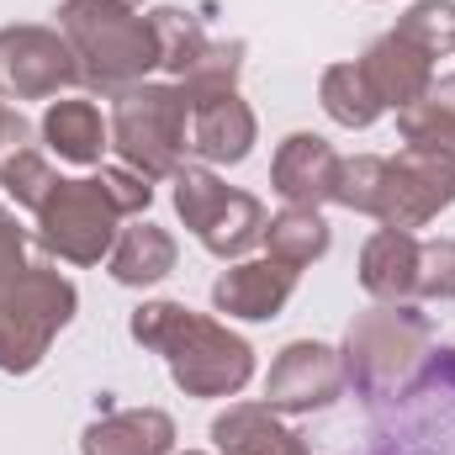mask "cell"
<instances>
[{
    "label": "cell",
    "instance_id": "1",
    "mask_svg": "<svg viewBox=\"0 0 455 455\" xmlns=\"http://www.w3.org/2000/svg\"><path fill=\"white\" fill-rule=\"evenodd\" d=\"M132 339L159 349L186 397H238L254 376V349L228 323L191 313L186 302H143L132 313Z\"/></svg>",
    "mask_w": 455,
    "mask_h": 455
},
{
    "label": "cell",
    "instance_id": "2",
    "mask_svg": "<svg viewBox=\"0 0 455 455\" xmlns=\"http://www.w3.org/2000/svg\"><path fill=\"white\" fill-rule=\"evenodd\" d=\"M148 202H154V180H143L127 164H101V175L59 180L48 191V202L37 207V238L48 254L69 265H101L122 233L116 223L148 212Z\"/></svg>",
    "mask_w": 455,
    "mask_h": 455
},
{
    "label": "cell",
    "instance_id": "3",
    "mask_svg": "<svg viewBox=\"0 0 455 455\" xmlns=\"http://www.w3.org/2000/svg\"><path fill=\"white\" fill-rule=\"evenodd\" d=\"M59 32L80 64V80L101 96H122L159 69L154 21L132 0H64Z\"/></svg>",
    "mask_w": 455,
    "mask_h": 455
},
{
    "label": "cell",
    "instance_id": "4",
    "mask_svg": "<svg viewBox=\"0 0 455 455\" xmlns=\"http://www.w3.org/2000/svg\"><path fill=\"white\" fill-rule=\"evenodd\" d=\"M112 148L143 180H170L191 148V101L180 85H132L116 96Z\"/></svg>",
    "mask_w": 455,
    "mask_h": 455
},
{
    "label": "cell",
    "instance_id": "5",
    "mask_svg": "<svg viewBox=\"0 0 455 455\" xmlns=\"http://www.w3.org/2000/svg\"><path fill=\"white\" fill-rule=\"evenodd\" d=\"M80 291L48 265H27L21 275L0 281V371L27 376L43 365L53 334L75 318Z\"/></svg>",
    "mask_w": 455,
    "mask_h": 455
},
{
    "label": "cell",
    "instance_id": "6",
    "mask_svg": "<svg viewBox=\"0 0 455 455\" xmlns=\"http://www.w3.org/2000/svg\"><path fill=\"white\" fill-rule=\"evenodd\" d=\"M424 339H429V323H424V313H413V302H381V307L360 313L344 334V381L365 403L392 397L397 381L419 365Z\"/></svg>",
    "mask_w": 455,
    "mask_h": 455
},
{
    "label": "cell",
    "instance_id": "7",
    "mask_svg": "<svg viewBox=\"0 0 455 455\" xmlns=\"http://www.w3.org/2000/svg\"><path fill=\"white\" fill-rule=\"evenodd\" d=\"M175 212L180 223L196 233V243L218 259H243L259 238H265V207L249 191H233L228 180H218L207 164H180L175 175Z\"/></svg>",
    "mask_w": 455,
    "mask_h": 455
},
{
    "label": "cell",
    "instance_id": "8",
    "mask_svg": "<svg viewBox=\"0 0 455 455\" xmlns=\"http://www.w3.org/2000/svg\"><path fill=\"white\" fill-rule=\"evenodd\" d=\"M455 202V154L451 148H419L408 143L397 159L381 164V191H376V223L381 228H413L435 223Z\"/></svg>",
    "mask_w": 455,
    "mask_h": 455
},
{
    "label": "cell",
    "instance_id": "9",
    "mask_svg": "<svg viewBox=\"0 0 455 455\" xmlns=\"http://www.w3.org/2000/svg\"><path fill=\"white\" fill-rule=\"evenodd\" d=\"M80 80V64L53 27H0V101H48Z\"/></svg>",
    "mask_w": 455,
    "mask_h": 455
},
{
    "label": "cell",
    "instance_id": "10",
    "mask_svg": "<svg viewBox=\"0 0 455 455\" xmlns=\"http://www.w3.org/2000/svg\"><path fill=\"white\" fill-rule=\"evenodd\" d=\"M344 392V365L329 344L318 339H297L286 344L265 376V408L275 413H313L329 408Z\"/></svg>",
    "mask_w": 455,
    "mask_h": 455
},
{
    "label": "cell",
    "instance_id": "11",
    "mask_svg": "<svg viewBox=\"0 0 455 455\" xmlns=\"http://www.w3.org/2000/svg\"><path fill=\"white\" fill-rule=\"evenodd\" d=\"M339 170L344 159L334 154L329 138L318 132H291L281 148H275V164H270V186L286 207H323L334 202L339 191Z\"/></svg>",
    "mask_w": 455,
    "mask_h": 455
},
{
    "label": "cell",
    "instance_id": "12",
    "mask_svg": "<svg viewBox=\"0 0 455 455\" xmlns=\"http://www.w3.org/2000/svg\"><path fill=\"white\" fill-rule=\"evenodd\" d=\"M360 69H365L371 91L381 96V107H392V112L413 107V101L435 85V53H429V48H419V43H413L408 32H397V27L365 48Z\"/></svg>",
    "mask_w": 455,
    "mask_h": 455
},
{
    "label": "cell",
    "instance_id": "13",
    "mask_svg": "<svg viewBox=\"0 0 455 455\" xmlns=\"http://www.w3.org/2000/svg\"><path fill=\"white\" fill-rule=\"evenodd\" d=\"M291 291H297V270L275 265L270 254L265 259H238L233 270L218 275L212 307L228 313V318H243V323H265L291 302Z\"/></svg>",
    "mask_w": 455,
    "mask_h": 455
},
{
    "label": "cell",
    "instance_id": "14",
    "mask_svg": "<svg viewBox=\"0 0 455 455\" xmlns=\"http://www.w3.org/2000/svg\"><path fill=\"white\" fill-rule=\"evenodd\" d=\"M254 132H259V122L238 91L191 107V154L207 164H243L254 148Z\"/></svg>",
    "mask_w": 455,
    "mask_h": 455
},
{
    "label": "cell",
    "instance_id": "15",
    "mask_svg": "<svg viewBox=\"0 0 455 455\" xmlns=\"http://www.w3.org/2000/svg\"><path fill=\"white\" fill-rule=\"evenodd\" d=\"M360 286L376 302H413L419 297V238L403 228H381L360 249Z\"/></svg>",
    "mask_w": 455,
    "mask_h": 455
},
{
    "label": "cell",
    "instance_id": "16",
    "mask_svg": "<svg viewBox=\"0 0 455 455\" xmlns=\"http://www.w3.org/2000/svg\"><path fill=\"white\" fill-rule=\"evenodd\" d=\"M80 455H175V419L159 408H116L85 429Z\"/></svg>",
    "mask_w": 455,
    "mask_h": 455
},
{
    "label": "cell",
    "instance_id": "17",
    "mask_svg": "<svg viewBox=\"0 0 455 455\" xmlns=\"http://www.w3.org/2000/svg\"><path fill=\"white\" fill-rule=\"evenodd\" d=\"M212 445L223 455H307L302 435L275 419L265 403H233L212 419Z\"/></svg>",
    "mask_w": 455,
    "mask_h": 455
},
{
    "label": "cell",
    "instance_id": "18",
    "mask_svg": "<svg viewBox=\"0 0 455 455\" xmlns=\"http://www.w3.org/2000/svg\"><path fill=\"white\" fill-rule=\"evenodd\" d=\"M43 143L69 164H101V154L112 148V127H107L101 107H91V101H48Z\"/></svg>",
    "mask_w": 455,
    "mask_h": 455
},
{
    "label": "cell",
    "instance_id": "19",
    "mask_svg": "<svg viewBox=\"0 0 455 455\" xmlns=\"http://www.w3.org/2000/svg\"><path fill=\"white\" fill-rule=\"evenodd\" d=\"M107 270H112L116 286H154L175 270V238L159 223H132L116 233L112 254H107Z\"/></svg>",
    "mask_w": 455,
    "mask_h": 455
},
{
    "label": "cell",
    "instance_id": "20",
    "mask_svg": "<svg viewBox=\"0 0 455 455\" xmlns=\"http://www.w3.org/2000/svg\"><path fill=\"white\" fill-rule=\"evenodd\" d=\"M265 254L275 259V265H286V270H307L313 259H323L329 254V223L318 218V207H286V212H275L270 223H265Z\"/></svg>",
    "mask_w": 455,
    "mask_h": 455
},
{
    "label": "cell",
    "instance_id": "21",
    "mask_svg": "<svg viewBox=\"0 0 455 455\" xmlns=\"http://www.w3.org/2000/svg\"><path fill=\"white\" fill-rule=\"evenodd\" d=\"M318 101H323V112L334 116L339 127H355V132L371 127L376 116L387 112L381 96L371 91L360 59H355V64H334V69H323V80H318Z\"/></svg>",
    "mask_w": 455,
    "mask_h": 455
},
{
    "label": "cell",
    "instance_id": "22",
    "mask_svg": "<svg viewBox=\"0 0 455 455\" xmlns=\"http://www.w3.org/2000/svg\"><path fill=\"white\" fill-rule=\"evenodd\" d=\"M397 127L419 148H451L455 154V75H440L413 107H403Z\"/></svg>",
    "mask_w": 455,
    "mask_h": 455
},
{
    "label": "cell",
    "instance_id": "23",
    "mask_svg": "<svg viewBox=\"0 0 455 455\" xmlns=\"http://www.w3.org/2000/svg\"><path fill=\"white\" fill-rule=\"evenodd\" d=\"M148 21H154V37H159V69H170L175 80L202 59V48L212 43L207 32H202V16H191V11H180V5H159V11H148Z\"/></svg>",
    "mask_w": 455,
    "mask_h": 455
},
{
    "label": "cell",
    "instance_id": "24",
    "mask_svg": "<svg viewBox=\"0 0 455 455\" xmlns=\"http://www.w3.org/2000/svg\"><path fill=\"white\" fill-rule=\"evenodd\" d=\"M238 69H243V43H238V37H233V43H207L202 59H196L175 85L186 91L191 107H202V101H218L228 91H238Z\"/></svg>",
    "mask_w": 455,
    "mask_h": 455
},
{
    "label": "cell",
    "instance_id": "25",
    "mask_svg": "<svg viewBox=\"0 0 455 455\" xmlns=\"http://www.w3.org/2000/svg\"><path fill=\"white\" fill-rule=\"evenodd\" d=\"M59 180H64V175H53V164H48L32 143H27V148H16V154L0 164V186H5V196H11L16 207H27V212H37Z\"/></svg>",
    "mask_w": 455,
    "mask_h": 455
},
{
    "label": "cell",
    "instance_id": "26",
    "mask_svg": "<svg viewBox=\"0 0 455 455\" xmlns=\"http://www.w3.org/2000/svg\"><path fill=\"white\" fill-rule=\"evenodd\" d=\"M397 32H408L419 48H429L435 59H445L455 53V0H419L403 21H397Z\"/></svg>",
    "mask_w": 455,
    "mask_h": 455
},
{
    "label": "cell",
    "instance_id": "27",
    "mask_svg": "<svg viewBox=\"0 0 455 455\" xmlns=\"http://www.w3.org/2000/svg\"><path fill=\"white\" fill-rule=\"evenodd\" d=\"M381 154H355V159H344L339 170V191H334V202L349 207V212H365V218H376V191H381Z\"/></svg>",
    "mask_w": 455,
    "mask_h": 455
},
{
    "label": "cell",
    "instance_id": "28",
    "mask_svg": "<svg viewBox=\"0 0 455 455\" xmlns=\"http://www.w3.org/2000/svg\"><path fill=\"white\" fill-rule=\"evenodd\" d=\"M419 297L424 302H455V238L419 243Z\"/></svg>",
    "mask_w": 455,
    "mask_h": 455
},
{
    "label": "cell",
    "instance_id": "29",
    "mask_svg": "<svg viewBox=\"0 0 455 455\" xmlns=\"http://www.w3.org/2000/svg\"><path fill=\"white\" fill-rule=\"evenodd\" d=\"M21 270H27V233L16 223V212L0 202V281H11Z\"/></svg>",
    "mask_w": 455,
    "mask_h": 455
},
{
    "label": "cell",
    "instance_id": "30",
    "mask_svg": "<svg viewBox=\"0 0 455 455\" xmlns=\"http://www.w3.org/2000/svg\"><path fill=\"white\" fill-rule=\"evenodd\" d=\"M27 138H32V127L21 122V112L0 101V164H5V159H11L16 148H27Z\"/></svg>",
    "mask_w": 455,
    "mask_h": 455
},
{
    "label": "cell",
    "instance_id": "31",
    "mask_svg": "<svg viewBox=\"0 0 455 455\" xmlns=\"http://www.w3.org/2000/svg\"><path fill=\"white\" fill-rule=\"evenodd\" d=\"M186 455H202V451H186Z\"/></svg>",
    "mask_w": 455,
    "mask_h": 455
},
{
    "label": "cell",
    "instance_id": "32",
    "mask_svg": "<svg viewBox=\"0 0 455 455\" xmlns=\"http://www.w3.org/2000/svg\"><path fill=\"white\" fill-rule=\"evenodd\" d=\"M132 5H138V0H132Z\"/></svg>",
    "mask_w": 455,
    "mask_h": 455
}]
</instances>
